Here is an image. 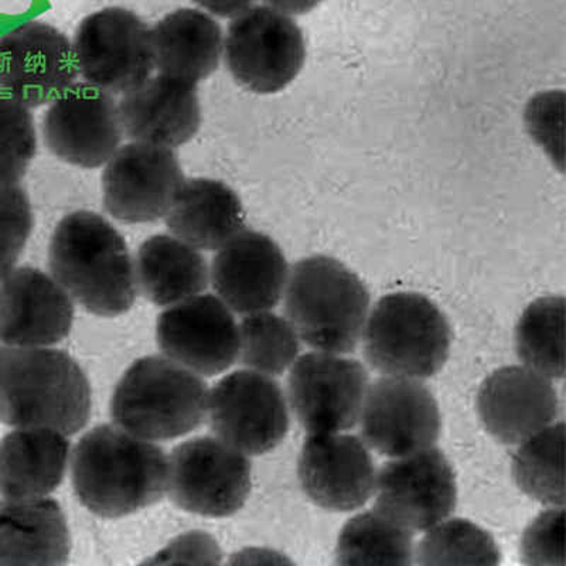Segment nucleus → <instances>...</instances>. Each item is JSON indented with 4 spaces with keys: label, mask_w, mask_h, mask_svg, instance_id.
<instances>
[{
    "label": "nucleus",
    "mask_w": 566,
    "mask_h": 566,
    "mask_svg": "<svg viewBox=\"0 0 566 566\" xmlns=\"http://www.w3.org/2000/svg\"><path fill=\"white\" fill-rule=\"evenodd\" d=\"M74 301L52 274L14 268L0 282V342L7 346L52 347L70 335Z\"/></svg>",
    "instance_id": "nucleus-20"
},
{
    "label": "nucleus",
    "mask_w": 566,
    "mask_h": 566,
    "mask_svg": "<svg viewBox=\"0 0 566 566\" xmlns=\"http://www.w3.org/2000/svg\"><path fill=\"white\" fill-rule=\"evenodd\" d=\"M203 12L221 19H234L254 7L255 0H191Z\"/></svg>",
    "instance_id": "nucleus-36"
},
{
    "label": "nucleus",
    "mask_w": 566,
    "mask_h": 566,
    "mask_svg": "<svg viewBox=\"0 0 566 566\" xmlns=\"http://www.w3.org/2000/svg\"><path fill=\"white\" fill-rule=\"evenodd\" d=\"M515 350L531 370L558 380L565 374V300L545 296L531 303L515 328Z\"/></svg>",
    "instance_id": "nucleus-29"
},
{
    "label": "nucleus",
    "mask_w": 566,
    "mask_h": 566,
    "mask_svg": "<svg viewBox=\"0 0 566 566\" xmlns=\"http://www.w3.org/2000/svg\"><path fill=\"white\" fill-rule=\"evenodd\" d=\"M322 2L323 0H264L266 7L280 10L292 18L312 12Z\"/></svg>",
    "instance_id": "nucleus-37"
},
{
    "label": "nucleus",
    "mask_w": 566,
    "mask_h": 566,
    "mask_svg": "<svg viewBox=\"0 0 566 566\" xmlns=\"http://www.w3.org/2000/svg\"><path fill=\"white\" fill-rule=\"evenodd\" d=\"M224 32L201 9H177L151 29L155 70L199 83L219 70L224 57Z\"/></svg>",
    "instance_id": "nucleus-26"
},
{
    "label": "nucleus",
    "mask_w": 566,
    "mask_h": 566,
    "mask_svg": "<svg viewBox=\"0 0 566 566\" xmlns=\"http://www.w3.org/2000/svg\"><path fill=\"white\" fill-rule=\"evenodd\" d=\"M522 554L525 563L564 565V509L553 507L525 530Z\"/></svg>",
    "instance_id": "nucleus-35"
},
{
    "label": "nucleus",
    "mask_w": 566,
    "mask_h": 566,
    "mask_svg": "<svg viewBox=\"0 0 566 566\" xmlns=\"http://www.w3.org/2000/svg\"><path fill=\"white\" fill-rule=\"evenodd\" d=\"M170 234L200 251H217L245 230L239 195L220 180H185L165 217Z\"/></svg>",
    "instance_id": "nucleus-25"
},
{
    "label": "nucleus",
    "mask_w": 566,
    "mask_h": 566,
    "mask_svg": "<svg viewBox=\"0 0 566 566\" xmlns=\"http://www.w3.org/2000/svg\"><path fill=\"white\" fill-rule=\"evenodd\" d=\"M239 358L247 370L277 377L301 353V337L286 316L271 311L244 315L239 325Z\"/></svg>",
    "instance_id": "nucleus-31"
},
{
    "label": "nucleus",
    "mask_w": 566,
    "mask_h": 566,
    "mask_svg": "<svg viewBox=\"0 0 566 566\" xmlns=\"http://www.w3.org/2000/svg\"><path fill=\"white\" fill-rule=\"evenodd\" d=\"M138 292L156 306L169 307L201 295L210 266L200 250L171 234L149 237L135 258Z\"/></svg>",
    "instance_id": "nucleus-27"
},
{
    "label": "nucleus",
    "mask_w": 566,
    "mask_h": 566,
    "mask_svg": "<svg viewBox=\"0 0 566 566\" xmlns=\"http://www.w3.org/2000/svg\"><path fill=\"white\" fill-rule=\"evenodd\" d=\"M209 391L203 377L164 354L142 357L116 386L111 416L136 437L170 441L203 423Z\"/></svg>",
    "instance_id": "nucleus-5"
},
{
    "label": "nucleus",
    "mask_w": 566,
    "mask_h": 566,
    "mask_svg": "<svg viewBox=\"0 0 566 566\" xmlns=\"http://www.w3.org/2000/svg\"><path fill=\"white\" fill-rule=\"evenodd\" d=\"M156 340L164 356L201 377L229 370L239 358V323L216 295L201 293L160 313Z\"/></svg>",
    "instance_id": "nucleus-16"
},
{
    "label": "nucleus",
    "mask_w": 566,
    "mask_h": 566,
    "mask_svg": "<svg viewBox=\"0 0 566 566\" xmlns=\"http://www.w3.org/2000/svg\"><path fill=\"white\" fill-rule=\"evenodd\" d=\"M290 270L271 237L245 229L217 250L210 283L232 312L250 315L274 310L285 292Z\"/></svg>",
    "instance_id": "nucleus-19"
},
{
    "label": "nucleus",
    "mask_w": 566,
    "mask_h": 566,
    "mask_svg": "<svg viewBox=\"0 0 566 566\" xmlns=\"http://www.w3.org/2000/svg\"><path fill=\"white\" fill-rule=\"evenodd\" d=\"M67 434L48 427L14 428L0 441V494L4 500L49 497L70 462Z\"/></svg>",
    "instance_id": "nucleus-23"
},
{
    "label": "nucleus",
    "mask_w": 566,
    "mask_h": 566,
    "mask_svg": "<svg viewBox=\"0 0 566 566\" xmlns=\"http://www.w3.org/2000/svg\"><path fill=\"white\" fill-rule=\"evenodd\" d=\"M287 378V402L307 433L345 432L357 424L370 377L345 354L312 352L297 357Z\"/></svg>",
    "instance_id": "nucleus-11"
},
{
    "label": "nucleus",
    "mask_w": 566,
    "mask_h": 566,
    "mask_svg": "<svg viewBox=\"0 0 566 566\" xmlns=\"http://www.w3.org/2000/svg\"><path fill=\"white\" fill-rule=\"evenodd\" d=\"M564 422L551 423L525 439L513 459V474L518 488L539 503L564 507Z\"/></svg>",
    "instance_id": "nucleus-30"
},
{
    "label": "nucleus",
    "mask_w": 566,
    "mask_h": 566,
    "mask_svg": "<svg viewBox=\"0 0 566 566\" xmlns=\"http://www.w3.org/2000/svg\"><path fill=\"white\" fill-rule=\"evenodd\" d=\"M49 270L71 300L95 316L124 315L138 296L129 247L98 212L78 210L59 222L50 240Z\"/></svg>",
    "instance_id": "nucleus-2"
},
{
    "label": "nucleus",
    "mask_w": 566,
    "mask_h": 566,
    "mask_svg": "<svg viewBox=\"0 0 566 566\" xmlns=\"http://www.w3.org/2000/svg\"><path fill=\"white\" fill-rule=\"evenodd\" d=\"M357 423L367 447L391 459L434 447L442 429L437 398L422 380L387 376L368 386Z\"/></svg>",
    "instance_id": "nucleus-12"
},
{
    "label": "nucleus",
    "mask_w": 566,
    "mask_h": 566,
    "mask_svg": "<svg viewBox=\"0 0 566 566\" xmlns=\"http://www.w3.org/2000/svg\"><path fill=\"white\" fill-rule=\"evenodd\" d=\"M38 151L32 111L0 94V189L19 186Z\"/></svg>",
    "instance_id": "nucleus-33"
},
{
    "label": "nucleus",
    "mask_w": 566,
    "mask_h": 566,
    "mask_svg": "<svg viewBox=\"0 0 566 566\" xmlns=\"http://www.w3.org/2000/svg\"><path fill=\"white\" fill-rule=\"evenodd\" d=\"M282 297L287 321L313 350L347 354L361 342L370 292L335 258L315 255L296 262Z\"/></svg>",
    "instance_id": "nucleus-4"
},
{
    "label": "nucleus",
    "mask_w": 566,
    "mask_h": 566,
    "mask_svg": "<svg viewBox=\"0 0 566 566\" xmlns=\"http://www.w3.org/2000/svg\"><path fill=\"white\" fill-rule=\"evenodd\" d=\"M370 451L354 434L310 433L297 463L303 492L331 512L363 507L376 489L377 468Z\"/></svg>",
    "instance_id": "nucleus-18"
},
{
    "label": "nucleus",
    "mask_w": 566,
    "mask_h": 566,
    "mask_svg": "<svg viewBox=\"0 0 566 566\" xmlns=\"http://www.w3.org/2000/svg\"><path fill=\"white\" fill-rule=\"evenodd\" d=\"M185 180L175 149L133 140L120 145L104 166V209L125 224L159 221Z\"/></svg>",
    "instance_id": "nucleus-13"
},
{
    "label": "nucleus",
    "mask_w": 566,
    "mask_h": 566,
    "mask_svg": "<svg viewBox=\"0 0 566 566\" xmlns=\"http://www.w3.org/2000/svg\"><path fill=\"white\" fill-rule=\"evenodd\" d=\"M224 60L232 78L255 94H276L300 75L306 42L300 24L280 10L260 4L231 19Z\"/></svg>",
    "instance_id": "nucleus-7"
},
{
    "label": "nucleus",
    "mask_w": 566,
    "mask_h": 566,
    "mask_svg": "<svg viewBox=\"0 0 566 566\" xmlns=\"http://www.w3.org/2000/svg\"><path fill=\"white\" fill-rule=\"evenodd\" d=\"M361 340L374 370L387 377L424 380L447 363L452 328L427 296L397 292L381 297L370 311Z\"/></svg>",
    "instance_id": "nucleus-6"
},
{
    "label": "nucleus",
    "mask_w": 566,
    "mask_h": 566,
    "mask_svg": "<svg viewBox=\"0 0 566 566\" xmlns=\"http://www.w3.org/2000/svg\"><path fill=\"white\" fill-rule=\"evenodd\" d=\"M71 535L53 499L4 500L0 504V565L67 564Z\"/></svg>",
    "instance_id": "nucleus-24"
},
{
    "label": "nucleus",
    "mask_w": 566,
    "mask_h": 566,
    "mask_svg": "<svg viewBox=\"0 0 566 566\" xmlns=\"http://www.w3.org/2000/svg\"><path fill=\"white\" fill-rule=\"evenodd\" d=\"M478 411L497 441L520 444L555 422L558 394L543 374L525 366L503 367L480 387Z\"/></svg>",
    "instance_id": "nucleus-21"
},
{
    "label": "nucleus",
    "mask_w": 566,
    "mask_h": 566,
    "mask_svg": "<svg viewBox=\"0 0 566 566\" xmlns=\"http://www.w3.org/2000/svg\"><path fill=\"white\" fill-rule=\"evenodd\" d=\"M424 533L413 564L497 565L500 549L492 535L463 518H444Z\"/></svg>",
    "instance_id": "nucleus-32"
},
{
    "label": "nucleus",
    "mask_w": 566,
    "mask_h": 566,
    "mask_svg": "<svg viewBox=\"0 0 566 566\" xmlns=\"http://www.w3.org/2000/svg\"><path fill=\"white\" fill-rule=\"evenodd\" d=\"M42 130L50 154L83 169L103 168L124 139L114 95L85 81H77L49 104Z\"/></svg>",
    "instance_id": "nucleus-14"
},
{
    "label": "nucleus",
    "mask_w": 566,
    "mask_h": 566,
    "mask_svg": "<svg viewBox=\"0 0 566 566\" xmlns=\"http://www.w3.org/2000/svg\"><path fill=\"white\" fill-rule=\"evenodd\" d=\"M124 135L130 140L179 148L195 138L201 125L197 84L158 74L120 99Z\"/></svg>",
    "instance_id": "nucleus-22"
},
{
    "label": "nucleus",
    "mask_w": 566,
    "mask_h": 566,
    "mask_svg": "<svg viewBox=\"0 0 566 566\" xmlns=\"http://www.w3.org/2000/svg\"><path fill=\"white\" fill-rule=\"evenodd\" d=\"M73 48L80 77L113 95L138 87L155 70L151 29L128 9L90 14L80 23Z\"/></svg>",
    "instance_id": "nucleus-9"
},
{
    "label": "nucleus",
    "mask_w": 566,
    "mask_h": 566,
    "mask_svg": "<svg viewBox=\"0 0 566 566\" xmlns=\"http://www.w3.org/2000/svg\"><path fill=\"white\" fill-rule=\"evenodd\" d=\"M78 77L73 42L52 24L33 20L0 35V88L28 108L52 103Z\"/></svg>",
    "instance_id": "nucleus-15"
},
{
    "label": "nucleus",
    "mask_w": 566,
    "mask_h": 566,
    "mask_svg": "<svg viewBox=\"0 0 566 566\" xmlns=\"http://www.w3.org/2000/svg\"><path fill=\"white\" fill-rule=\"evenodd\" d=\"M250 457L216 437H197L176 447L168 457L171 502L203 517H230L251 492Z\"/></svg>",
    "instance_id": "nucleus-8"
},
{
    "label": "nucleus",
    "mask_w": 566,
    "mask_h": 566,
    "mask_svg": "<svg viewBox=\"0 0 566 566\" xmlns=\"http://www.w3.org/2000/svg\"><path fill=\"white\" fill-rule=\"evenodd\" d=\"M413 534L377 507L358 514L338 535L337 564L411 565L416 554Z\"/></svg>",
    "instance_id": "nucleus-28"
},
{
    "label": "nucleus",
    "mask_w": 566,
    "mask_h": 566,
    "mask_svg": "<svg viewBox=\"0 0 566 566\" xmlns=\"http://www.w3.org/2000/svg\"><path fill=\"white\" fill-rule=\"evenodd\" d=\"M374 494L378 510L416 533L453 513L457 478L447 457L432 447L384 464L377 470Z\"/></svg>",
    "instance_id": "nucleus-17"
},
{
    "label": "nucleus",
    "mask_w": 566,
    "mask_h": 566,
    "mask_svg": "<svg viewBox=\"0 0 566 566\" xmlns=\"http://www.w3.org/2000/svg\"><path fill=\"white\" fill-rule=\"evenodd\" d=\"M33 230V211L22 187L0 189V282L17 268Z\"/></svg>",
    "instance_id": "nucleus-34"
},
{
    "label": "nucleus",
    "mask_w": 566,
    "mask_h": 566,
    "mask_svg": "<svg viewBox=\"0 0 566 566\" xmlns=\"http://www.w3.org/2000/svg\"><path fill=\"white\" fill-rule=\"evenodd\" d=\"M206 418L220 441L247 457H258L285 439L290 402L274 377L244 368L210 389Z\"/></svg>",
    "instance_id": "nucleus-10"
},
{
    "label": "nucleus",
    "mask_w": 566,
    "mask_h": 566,
    "mask_svg": "<svg viewBox=\"0 0 566 566\" xmlns=\"http://www.w3.org/2000/svg\"><path fill=\"white\" fill-rule=\"evenodd\" d=\"M91 387L80 364L52 347L0 346V422L70 437L87 424Z\"/></svg>",
    "instance_id": "nucleus-3"
},
{
    "label": "nucleus",
    "mask_w": 566,
    "mask_h": 566,
    "mask_svg": "<svg viewBox=\"0 0 566 566\" xmlns=\"http://www.w3.org/2000/svg\"><path fill=\"white\" fill-rule=\"evenodd\" d=\"M80 503L104 518H120L150 507L166 494L168 457L156 442L118 424L91 429L70 457Z\"/></svg>",
    "instance_id": "nucleus-1"
}]
</instances>
